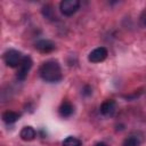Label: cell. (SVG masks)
I'll list each match as a JSON object with an SVG mask.
<instances>
[{
	"mask_svg": "<svg viewBox=\"0 0 146 146\" xmlns=\"http://www.w3.org/2000/svg\"><path fill=\"white\" fill-rule=\"evenodd\" d=\"M39 74L46 82H58L63 79L60 65L56 60L44 62L39 68Z\"/></svg>",
	"mask_w": 146,
	"mask_h": 146,
	"instance_id": "cell-1",
	"label": "cell"
},
{
	"mask_svg": "<svg viewBox=\"0 0 146 146\" xmlns=\"http://www.w3.org/2000/svg\"><path fill=\"white\" fill-rule=\"evenodd\" d=\"M23 55L21 51L15 49H9L3 54V60L9 67H18L23 60Z\"/></svg>",
	"mask_w": 146,
	"mask_h": 146,
	"instance_id": "cell-2",
	"label": "cell"
},
{
	"mask_svg": "<svg viewBox=\"0 0 146 146\" xmlns=\"http://www.w3.org/2000/svg\"><path fill=\"white\" fill-rule=\"evenodd\" d=\"M80 8V1L79 0H63L59 3L60 13L64 16H72L78 11Z\"/></svg>",
	"mask_w": 146,
	"mask_h": 146,
	"instance_id": "cell-3",
	"label": "cell"
},
{
	"mask_svg": "<svg viewBox=\"0 0 146 146\" xmlns=\"http://www.w3.org/2000/svg\"><path fill=\"white\" fill-rule=\"evenodd\" d=\"M32 64H33V63H32L31 57L25 56V57L23 58L21 65L18 66V71H17V73H16V78H17L18 80H21V81L25 80L26 76H27L29 71H30L31 67H32Z\"/></svg>",
	"mask_w": 146,
	"mask_h": 146,
	"instance_id": "cell-4",
	"label": "cell"
},
{
	"mask_svg": "<svg viewBox=\"0 0 146 146\" xmlns=\"http://www.w3.org/2000/svg\"><path fill=\"white\" fill-rule=\"evenodd\" d=\"M107 55H108V51H107V49L105 47H98V48L94 49L89 54L88 59L91 63H100V62L106 59Z\"/></svg>",
	"mask_w": 146,
	"mask_h": 146,
	"instance_id": "cell-5",
	"label": "cell"
},
{
	"mask_svg": "<svg viewBox=\"0 0 146 146\" xmlns=\"http://www.w3.org/2000/svg\"><path fill=\"white\" fill-rule=\"evenodd\" d=\"M35 49L42 54H48L56 49V44L51 40L42 39V40H39L35 42Z\"/></svg>",
	"mask_w": 146,
	"mask_h": 146,
	"instance_id": "cell-6",
	"label": "cell"
},
{
	"mask_svg": "<svg viewBox=\"0 0 146 146\" xmlns=\"http://www.w3.org/2000/svg\"><path fill=\"white\" fill-rule=\"evenodd\" d=\"M100 113L105 116H112L116 110V103L113 99H107L100 105Z\"/></svg>",
	"mask_w": 146,
	"mask_h": 146,
	"instance_id": "cell-7",
	"label": "cell"
},
{
	"mask_svg": "<svg viewBox=\"0 0 146 146\" xmlns=\"http://www.w3.org/2000/svg\"><path fill=\"white\" fill-rule=\"evenodd\" d=\"M58 113H59V115H60L62 117H70V116L74 113V107H73V105H72L70 102L65 100V102H63L62 105L59 106Z\"/></svg>",
	"mask_w": 146,
	"mask_h": 146,
	"instance_id": "cell-8",
	"label": "cell"
},
{
	"mask_svg": "<svg viewBox=\"0 0 146 146\" xmlns=\"http://www.w3.org/2000/svg\"><path fill=\"white\" fill-rule=\"evenodd\" d=\"M35 136H36V131L30 125L24 127L19 132V137L24 141H31V140H33L35 138Z\"/></svg>",
	"mask_w": 146,
	"mask_h": 146,
	"instance_id": "cell-9",
	"label": "cell"
},
{
	"mask_svg": "<svg viewBox=\"0 0 146 146\" xmlns=\"http://www.w3.org/2000/svg\"><path fill=\"white\" fill-rule=\"evenodd\" d=\"M19 116H21V114L17 112H14V111H6L2 113V120H3V122H6L8 124L16 122L19 119Z\"/></svg>",
	"mask_w": 146,
	"mask_h": 146,
	"instance_id": "cell-10",
	"label": "cell"
},
{
	"mask_svg": "<svg viewBox=\"0 0 146 146\" xmlns=\"http://www.w3.org/2000/svg\"><path fill=\"white\" fill-rule=\"evenodd\" d=\"M41 13H42V15H43L47 19H49V21H55V19H57V16H56V14H55L54 7H52L51 5H46V6H43Z\"/></svg>",
	"mask_w": 146,
	"mask_h": 146,
	"instance_id": "cell-11",
	"label": "cell"
},
{
	"mask_svg": "<svg viewBox=\"0 0 146 146\" xmlns=\"http://www.w3.org/2000/svg\"><path fill=\"white\" fill-rule=\"evenodd\" d=\"M63 146H82V141L75 137H66L63 140Z\"/></svg>",
	"mask_w": 146,
	"mask_h": 146,
	"instance_id": "cell-12",
	"label": "cell"
},
{
	"mask_svg": "<svg viewBox=\"0 0 146 146\" xmlns=\"http://www.w3.org/2000/svg\"><path fill=\"white\" fill-rule=\"evenodd\" d=\"M139 144L140 140L137 136H129L123 140L122 146H139Z\"/></svg>",
	"mask_w": 146,
	"mask_h": 146,
	"instance_id": "cell-13",
	"label": "cell"
},
{
	"mask_svg": "<svg viewBox=\"0 0 146 146\" xmlns=\"http://www.w3.org/2000/svg\"><path fill=\"white\" fill-rule=\"evenodd\" d=\"M91 94H92V89H91V87L88 86V84H86V86L82 88V95L86 96V97H88V96H90Z\"/></svg>",
	"mask_w": 146,
	"mask_h": 146,
	"instance_id": "cell-14",
	"label": "cell"
},
{
	"mask_svg": "<svg viewBox=\"0 0 146 146\" xmlns=\"http://www.w3.org/2000/svg\"><path fill=\"white\" fill-rule=\"evenodd\" d=\"M95 146H107V144H105V143H103V141H98V143L95 144Z\"/></svg>",
	"mask_w": 146,
	"mask_h": 146,
	"instance_id": "cell-15",
	"label": "cell"
},
{
	"mask_svg": "<svg viewBox=\"0 0 146 146\" xmlns=\"http://www.w3.org/2000/svg\"><path fill=\"white\" fill-rule=\"evenodd\" d=\"M145 25H146V21H145Z\"/></svg>",
	"mask_w": 146,
	"mask_h": 146,
	"instance_id": "cell-16",
	"label": "cell"
}]
</instances>
